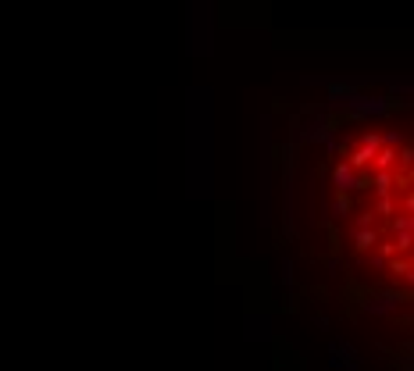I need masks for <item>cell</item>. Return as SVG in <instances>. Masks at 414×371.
<instances>
[{"label": "cell", "mask_w": 414, "mask_h": 371, "mask_svg": "<svg viewBox=\"0 0 414 371\" xmlns=\"http://www.w3.org/2000/svg\"><path fill=\"white\" fill-rule=\"evenodd\" d=\"M336 186L339 189H358V172H353L350 165H339L336 168Z\"/></svg>", "instance_id": "1"}, {"label": "cell", "mask_w": 414, "mask_h": 371, "mask_svg": "<svg viewBox=\"0 0 414 371\" xmlns=\"http://www.w3.org/2000/svg\"><path fill=\"white\" fill-rule=\"evenodd\" d=\"M393 182H396L393 172H375V193H379V196H389V193H393Z\"/></svg>", "instance_id": "2"}, {"label": "cell", "mask_w": 414, "mask_h": 371, "mask_svg": "<svg viewBox=\"0 0 414 371\" xmlns=\"http://www.w3.org/2000/svg\"><path fill=\"white\" fill-rule=\"evenodd\" d=\"M358 246H361V250L379 246V236H375V232H368V229H358Z\"/></svg>", "instance_id": "3"}]
</instances>
